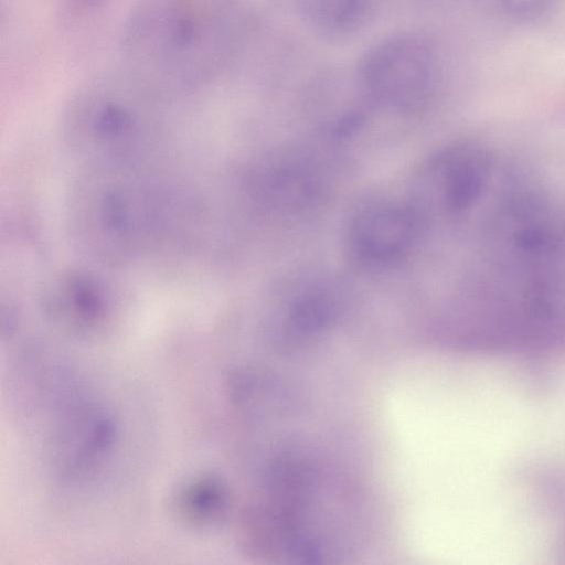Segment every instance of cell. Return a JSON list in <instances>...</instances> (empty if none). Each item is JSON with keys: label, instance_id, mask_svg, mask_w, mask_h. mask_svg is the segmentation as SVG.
<instances>
[{"label": "cell", "instance_id": "cell-4", "mask_svg": "<svg viewBox=\"0 0 565 565\" xmlns=\"http://www.w3.org/2000/svg\"><path fill=\"white\" fill-rule=\"evenodd\" d=\"M418 233L416 214L403 206L371 207L358 215L351 227V243L361 260L375 266L391 265L409 250Z\"/></svg>", "mask_w": 565, "mask_h": 565}, {"label": "cell", "instance_id": "cell-6", "mask_svg": "<svg viewBox=\"0 0 565 565\" xmlns=\"http://www.w3.org/2000/svg\"><path fill=\"white\" fill-rule=\"evenodd\" d=\"M302 15L320 33L348 35L361 28L370 11V0H295Z\"/></svg>", "mask_w": 565, "mask_h": 565}, {"label": "cell", "instance_id": "cell-1", "mask_svg": "<svg viewBox=\"0 0 565 565\" xmlns=\"http://www.w3.org/2000/svg\"><path fill=\"white\" fill-rule=\"evenodd\" d=\"M255 26L245 0H137L120 46L128 71L150 86L192 88L223 75Z\"/></svg>", "mask_w": 565, "mask_h": 565}, {"label": "cell", "instance_id": "cell-2", "mask_svg": "<svg viewBox=\"0 0 565 565\" xmlns=\"http://www.w3.org/2000/svg\"><path fill=\"white\" fill-rule=\"evenodd\" d=\"M46 420L45 449L56 478L79 484L96 477L114 458L120 426L111 406L68 372L52 364L35 372Z\"/></svg>", "mask_w": 565, "mask_h": 565}, {"label": "cell", "instance_id": "cell-3", "mask_svg": "<svg viewBox=\"0 0 565 565\" xmlns=\"http://www.w3.org/2000/svg\"><path fill=\"white\" fill-rule=\"evenodd\" d=\"M355 70L370 100L402 111L424 108L440 76L435 46L416 32H401L376 42Z\"/></svg>", "mask_w": 565, "mask_h": 565}, {"label": "cell", "instance_id": "cell-8", "mask_svg": "<svg viewBox=\"0 0 565 565\" xmlns=\"http://www.w3.org/2000/svg\"><path fill=\"white\" fill-rule=\"evenodd\" d=\"M561 0H497L508 18L518 22H535L550 15Z\"/></svg>", "mask_w": 565, "mask_h": 565}, {"label": "cell", "instance_id": "cell-7", "mask_svg": "<svg viewBox=\"0 0 565 565\" xmlns=\"http://www.w3.org/2000/svg\"><path fill=\"white\" fill-rule=\"evenodd\" d=\"M334 315L331 299L320 292H312L297 299L290 311L295 328L302 332H313L327 326Z\"/></svg>", "mask_w": 565, "mask_h": 565}, {"label": "cell", "instance_id": "cell-5", "mask_svg": "<svg viewBox=\"0 0 565 565\" xmlns=\"http://www.w3.org/2000/svg\"><path fill=\"white\" fill-rule=\"evenodd\" d=\"M168 507L172 519L181 527L206 532L225 518L230 491L217 473L199 471L177 483L170 493Z\"/></svg>", "mask_w": 565, "mask_h": 565}]
</instances>
